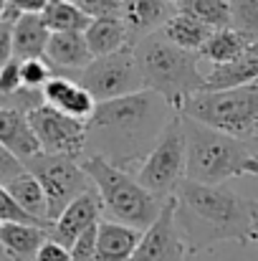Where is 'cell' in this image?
<instances>
[{"label":"cell","instance_id":"6da1fadb","mask_svg":"<svg viewBox=\"0 0 258 261\" xmlns=\"http://www.w3.org/2000/svg\"><path fill=\"white\" fill-rule=\"evenodd\" d=\"M172 112L177 109L152 89L96 101L91 117L86 119L84 155L104 158L111 165L134 173L157 142Z\"/></svg>","mask_w":258,"mask_h":261},{"label":"cell","instance_id":"7a4b0ae2","mask_svg":"<svg viewBox=\"0 0 258 261\" xmlns=\"http://www.w3.org/2000/svg\"><path fill=\"white\" fill-rule=\"evenodd\" d=\"M175 221L187 254H203L218 244H251V200L236 190L182 177L172 193Z\"/></svg>","mask_w":258,"mask_h":261},{"label":"cell","instance_id":"3957f363","mask_svg":"<svg viewBox=\"0 0 258 261\" xmlns=\"http://www.w3.org/2000/svg\"><path fill=\"white\" fill-rule=\"evenodd\" d=\"M182 127H185V147H187L185 177L220 185L233 177L258 175L256 137H236L213 129L185 114H182Z\"/></svg>","mask_w":258,"mask_h":261},{"label":"cell","instance_id":"277c9868","mask_svg":"<svg viewBox=\"0 0 258 261\" xmlns=\"http://www.w3.org/2000/svg\"><path fill=\"white\" fill-rule=\"evenodd\" d=\"M134 54L145 89L165 96L175 109H180V104L190 94L205 89V76L200 74V56L172 43L160 28L139 38L134 43Z\"/></svg>","mask_w":258,"mask_h":261},{"label":"cell","instance_id":"5b68a950","mask_svg":"<svg viewBox=\"0 0 258 261\" xmlns=\"http://www.w3.org/2000/svg\"><path fill=\"white\" fill-rule=\"evenodd\" d=\"M81 165L91 177V185L96 188L99 198H101V211L104 218L134 226L139 231H145L160 213L162 208V198H157L155 193H150L137 177L129 170H122L117 165H111L104 158L96 155H84Z\"/></svg>","mask_w":258,"mask_h":261},{"label":"cell","instance_id":"8992f818","mask_svg":"<svg viewBox=\"0 0 258 261\" xmlns=\"http://www.w3.org/2000/svg\"><path fill=\"white\" fill-rule=\"evenodd\" d=\"M177 112L213 129L236 137H253V127L258 122V84L251 82L238 87L200 89L190 94Z\"/></svg>","mask_w":258,"mask_h":261},{"label":"cell","instance_id":"52a82bcc","mask_svg":"<svg viewBox=\"0 0 258 261\" xmlns=\"http://www.w3.org/2000/svg\"><path fill=\"white\" fill-rule=\"evenodd\" d=\"M187 165V147H185V127L182 114L172 112L165 129L160 132L152 150L145 155V160L134 168V177L157 198L167 200L180 180L185 177Z\"/></svg>","mask_w":258,"mask_h":261},{"label":"cell","instance_id":"ba28073f","mask_svg":"<svg viewBox=\"0 0 258 261\" xmlns=\"http://www.w3.org/2000/svg\"><path fill=\"white\" fill-rule=\"evenodd\" d=\"M76 82L86 91H91V96L96 101L117 99V96L134 94V91L145 89L137 54H134V43H127L104 56H94L76 74Z\"/></svg>","mask_w":258,"mask_h":261},{"label":"cell","instance_id":"9c48e42d","mask_svg":"<svg viewBox=\"0 0 258 261\" xmlns=\"http://www.w3.org/2000/svg\"><path fill=\"white\" fill-rule=\"evenodd\" d=\"M23 163L38 177V182L46 193L48 221L59 218V213L91 185V177L84 170L81 160H74V158H66V155H51V152L41 150Z\"/></svg>","mask_w":258,"mask_h":261},{"label":"cell","instance_id":"30bf717a","mask_svg":"<svg viewBox=\"0 0 258 261\" xmlns=\"http://www.w3.org/2000/svg\"><path fill=\"white\" fill-rule=\"evenodd\" d=\"M31 127L43 152L81 160L86 152V119L71 117L51 104H38L28 112Z\"/></svg>","mask_w":258,"mask_h":261},{"label":"cell","instance_id":"8fae6325","mask_svg":"<svg viewBox=\"0 0 258 261\" xmlns=\"http://www.w3.org/2000/svg\"><path fill=\"white\" fill-rule=\"evenodd\" d=\"M187 249L175 221V198H167L157 218L142 231L129 261H187Z\"/></svg>","mask_w":258,"mask_h":261},{"label":"cell","instance_id":"7c38bea8","mask_svg":"<svg viewBox=\"0 0 258 261\" xmlns=\"http://www.w3.org/2000/svg\"><path fill=\"white\" fill-rule=\"evenodd\" d=\"M101 216H104V211H101V198H99L96 188L89 185L81 195H76V198L59 213V218L51 221L48 236H51L53 241L64 244L66 249H71V244L84 233L89 226H94Z\"/></svg>","mask_w":258,"mask_h":261},{"label":"cell","instance_id":"4fadbf2b","mask_svg":"<svg viewBox=\"0 0 258 261\" xmlns=\"http://www.w3.org/2000/svg\"><path fill=\"white\" fill-rule=\"evenodd\" d=\"M91 51L84 31H51L46 43V61L53 66V74H76L91 61Z\"/></svg>","mask_w":258,"mask_h":261},{"label":"cell","instance_id":"5bb4252c","mask_svg":"<svg viewBox=\"0 0 258 261\" xmlns=\"http://www.w3.org/2000/svg\"><path fill=\"white\" fill-rule=\"evenodd\" d=\"M48 239V226L28 221H3L0 223V249L8 261H33L38 249Z\"/></svg>","mask_w":258,"mask_h":261},{"label":"cell","instance_id":"9a60e30c","mask_svg":"<svg viewBox=\"0 0 258 261\" xmlns=\"http://www.w3.org/2000/svg\"><path fill=\"white\" fill-rule=\"evenodd\" d=\"M43 101L79 119H89L96 107V99L91 96V91H86L74 76H66V74H53L43 84Z\"/></svg>","mask_w":258,"mask_h":261},{"label":"cell","instance_id":"2e32d148","mask_svg":"<svg viewBox=\"0 0 258 261\" xmlns=\"http://www.w3.org/2000/svg\"><path fill=\"white\" fill-rule=\"evenodd\" d=\"M142 231L111 218H99L96 223V254L94 261H129Z\"/></svg>","mask_w":258,"mask_h":261},{"label":"cell","instance_id":"e0dca14e","mask_svg":"<svg viewBox=\"0 0 258 261\" xmlns=\"http://www.w3.org/2000/svg\"><path fill=\"white\" fill-rule=\"evenodd\" d=\"M175 10L170 0H122V20L129 31L132 43L162 28V23Z\"/></svg>","mask_w":258,"mask_h":261},{"label":"cell","instance_id":"ac0fdd59","mask_svg":"<svg viewBox=\"0 0 258 261\" xmlns=\"http://www.w3.org/2000/svg\"><path fill=\"white\" fill-rule=\"evenodd\" d=\"M0 142L10 152H15L20 160H28L36 152H41V145L31 127L28 114L8 104H0Z\"/></svg>","mask_w":258,"mask_h":261},{"label":"cell","instance_id":"d6986e66","mask_svg":"<svg viewBox=\"0 0 258 261\" xmlns=\"http://www.w3.org/2000/svg\"><path fill=\"white\" fill-rule=\"evenodd\" d=\"M258 79V38H253L246 51L233 59L231 64H218L210 69L205 76V89H223L238 87V84H251Z\"/></svg>","mask_w":258,"mask_h":261},{"label":"cell","instance_id":"ffe728a7","mask_svg":"<svg viewBox=\"0 0 258 261\" xmlns=\"http://www.w3.org/2000/svg\"><path fill=\"white\" fill-rule=\"evenodd\" d=\"M51 28L43 23L41 13H23L13 20V56L15 59H33L46 56Z\"/></svg>","mask_w":258,"mask_h":261},{"label":"cell","instance_id":"44dd1931","mask_svg":"<svg viewBox=\"0 0 258 261\" xmlns=\"http://www.w3.org/2000/svg\"><path fill=\"white\" fill-rule=\"evenodd\" d=\"M84 36H86V43H89L91 56H104V54H111V51L132 43L129 31H127L122 15L91 18V23L86 25Z\"/></svg>","mask_w":258,"mask_h":261},{"label":"cell","instance_id":"7402d4cb","mask_svg":"<svg viewBox=\"0 0 258 261\" xmlns=\"http://www.w3.org/2000/svg\"><path fill=\"white\" fill-rule=\"evenodd\" d=\"M251 41H253V36H248V33H243V31H238L233 25H223V28H215L208 36V41L203 43V48L197 51V56L205 59V61H210L213 66L231 64L233 59H238L246 51V46Z\"/></svg>","mask_w":258,"mask_h":261},{"label":"cell","instance_id":"603a6c76","mask_svg":"<svg viewBox=\"0 0 258 261\" xmlns=\"http://www.w3.org/2000/svg\"><path fill=\"white\" fill-rule=\"evenodd\" d=\"M5 188H8V193H10V198L31 216V218H36L38 223H46V226H51V221H48V203H46V193H43V188H41V182H38V177L31 173L28 168L23 170L20 175H15L13 180H8L5 182Z\"/></svg>","mask_w":258,"mask_h":261},{"label":"cell","instance_id":"cb8c5ba5","mask_svg":"<svg viewBox=\"0 0 258 261\" xmlns=\"http://www.w3.org/2000/svg\"><path fill=\"white\" fill-rule=\"evenodd\" d=\"M160 31L170 38L172 43H177L180 48H187V51H195V54H197V51L203 48V43L208 41V36H210L215 28L205 25L203 20H197V18L190 15V13L175 10L170 18L162 23Z\"/></svg>","mask_w":258,"mask_h":261},{"label":"cell","instance_id":"d4e9b609","mask_svg":"<svg viewBox=\"0 0 258 261\" xmlns=\"http://www.w3.org/2000/svg\"><path fill=\"white\" fill-rule=\"evenodd\" d=\"M41 18L51 31H86L91 23V15H86L74 0H48Z\"/></svg>","mask_w":258,"mask_h":261},{"label":"cell","instance_id":"484cf974","mask_svg":"<svg viewBox=\"0 0 258 261\" xmlns=\"http://www.w3.org/2000/svg\"><path fill=\"white\" fill-rule=\"evenodd\" d=\"M175 10L190 13L210 28L231 25V0H177Z\"/></svg>","mask_w":258,"mask_h":261},{"label":"cell","instance_id":"4316f807","mask_svg":"<svg viewBox=\"0 0 258 261\" xmlns=\"http://www.w3.org/2000/svg\"><path fill=\"white\" fill-rule=\"evenodd\" d=\"M231 25L258 38V0H231Z\"/></svg>","mask_w":258,"mask_h":261},{"label":"cell","instance_id":"83f0119b","mask_svg":"<svg viewBox=\"0 0 258 261\" xmlns=\"http://www.w3.org/2000/svg\"><path fill=\"white\" fill-rule=\"evenodd\" d=\"M20 76H23V87L43 89V84L53 76V66L46 61V56L20 59Z\"/></svg>","mask_w":258,"mask_h":261},{"label":"cell","instance_id":"f1b7e54d","mask_svg":"<svg viewBox=\"0 0 258 261\" xmlns=\"http://www.w3.org/2000/svg\"><path fill=\"white\" fill-rule=\"evenodd\" d=\"M18 89H23V76H20V59H10L3 69H0V99L15 94Z\"/></svg>","mask_w":258,"mask_h":261},{"label":"cell","instance_id":"f546056e","mask_svg":"<svg viewBox=\"0 0 258 261\" xmlns=\"http://www.w3.org/2000/svg\"><path fill=\"white\" fill-rule=\"evenodd\" d=\"M96 223L89 226L84 233L71 244V249H69L71 251V261H94V254H96Z\"/></svg>","mask_w":258,"mask_h":261},{"label":"cell","instance_id":"4dcf8cb0","mask_svg":"<svg viewBox=\"0 0 258 261\" xmlns=\"http://www.w3.org/2000/svg\"><path fill=\"white\" fill-rule=\"evenodd\" d=\"M0 218L3 221H28V223H38L36 218H31L13 198H10V193H8V188L0 182ZM41 226H46V223H41ZM51 228V226H48Z\"/></svg>","mask_w":258,"mask_h":261},{"label":"cell","instance_id":"1f68e13d","mask_svg":"<svg viewBox=\"0 0 258 261\" xmlns=\"http://www.w3.org/2000/svg\"><path fill=\"white\" fill-rule=\"evenodd\" d=\"M86 15L101 18V15H122V0H74Z\"/></svg>","mask_w":258,"mask_h":261},{"label":"cell","instance_id":"d6a6232c","mask_svg":"<svg viewBox=\"0 0 258 261\" xmlns=\"http://www.w3.org/2000/svg\"><path fill=\"white\" fill-rule=\"evenodd\" d=\"M23 170H25V163L0 142V182L5 185L8 180H13L15 175H20Z\"/></svg>","mask_w":258,"mask_h":261},{"label":"cell","instance_id":"836d02e7","mask_svg":"<svg viewBox=\"0 0 258 261\" xmlns=\"http://www.w3.org/2000/svg\"><path fill=\"white\" fill-rule=\"evenodd\" d=\"M46 3L48 0H8L5 13H3V20H10L13 23L23 13H41L46 8Z\"/></svg>","mask_w":258,"mask_h":261},{"label":"cell","instance_id":"e575fe53","mask_svg":"<svg viewBox=\"0 0 258 261\" xmlns=\"http://www.w3.org/2000/svg\"><path fill=\"white\" fill-rule=\"evenodd\" d=\"M33 261H71V251H69L64 244H59V241H53V239L48 236L46 244L38 249V254H36Z\"/></svg>","mask_w":258,"mask_h":261},{"label":"cell","instance_id":"d590c367","mask_svg":"<svg viewBox=\"0 0 258 261\" xmlns=\"http://www.w3.org/2000/svg\"><path fill=\"white\" fill-rule=\"evenodd\" d=\"M13 59V23L0 18V69Z\"/></svg>","mask_w":258,"mask_h":261},{"label":"cell","instance_id":"8d00e7d4","mask_svg":"<svg viewBox=\"0 0 258 261\" xmlns=\"http://www.w3.org/2000/svg\"><path fill=\"white\" fill-rule=\"evenodd\" d=\"M251 244L258 246V198L251 200Z\"/></svg>","mask_w":258,"mask_h":261},{"label":"cell","instance_id":"74e56055","mask_svg":"<svg viewBox=\"0 0 258 261\" xmlns=\"http://www.w3.org/2000/svg\"><path fill=\"white\" fill-rule=\"evenodd\" d=\"M5 5H8V0H0V18H3V13H5Z\"/></svg>","mask_w":258,"mask_h":261},{"label":"cell","instance_id":"f35d334b","mask_svg":"<svg viewBox=\"0 0 258 261\" xmlns=\"http://www.w3.org/2000/svg\"><path fill=\"white\" fill-rule=\"evenodd\" d=\"M253 137L258 140V122H256V127H253Z\"/></svg>","mask_w":258,"mask_h":261},{"label":"cell","instance_id":"ab89813d","mask_svg":"<svg viewBox=\"0 0 258 261\" xmlns=\"http://www.w3.org/2000/svg\"><path fill=\"white\" fill-rule=\"evenodd\" d=\"M170 3H177V0H170Z\"/></svg>","mask_w":258,"mask_h":261},{"label":"cell","instance_id":"60d3db41","mask_svg":"<svg viewBox=\"0 0 258 261\" xmlns=\"http://www.w3.org/2000/svg\"><path fill=\"white\" fill-rule=\"evenodd\" d=\"M253 84H258V79H256V82H253Z\"/></svg>","mask_w":258,"mask_h":261},{"label":"cell","instance_id":"b9f144b4","mask_svg":"<svg viewBox=\"0 0 258 261\" xmlns=\"http://www.w3.org/2000/svg\"><path fill=\"white\" fill-rule=\"evenodd\" d=\"M0 223H3V218H0Z\"/></svg>","mask_w":258,"mask_h":261}]
</instances>
